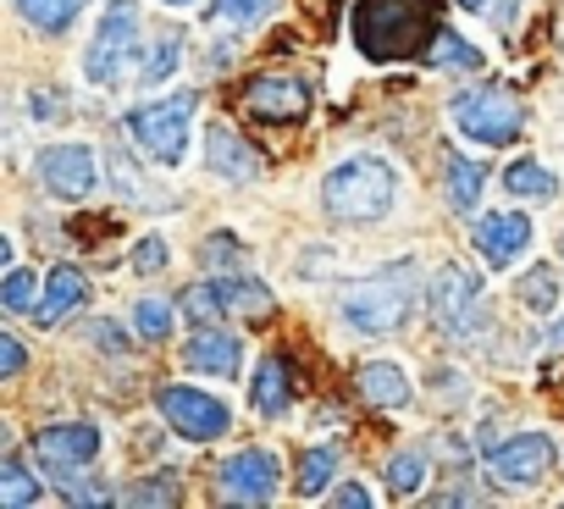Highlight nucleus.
Returning a JSON list of instances; mask_svg holds the SVG:
<instances>
[{
    "instance_id": "1",
    "label": "nucleus",
    "mask_w": 564,
    "mask_h": 509,
    "mask_svg": "<svg viewBox=\"0 0 564 509\" xmlns=\"http://www.w3.org/2000/svg\"><path fill=\"white\" fill-rule=\"evenodd\" d=\"M443 0H355L349 40L366 62H404L415 51H432Z\"/></svg>"
},
{
    "instance_id": "2",
    "label": "nucleus",
    "mask_w": 564,
    "mask_h": 509,
    "mask_svg": "<svg viewBox=\"0 0 564 509\" xmlns=\"http://www.w3.org/2000/svg\"><path fill=\"white\" fill-rule=\"evenodd\" d=\"M415 283H421V278H415V261H393L388 272L349 283V289L338 294L344 327H355L360 338H388V333H399V327L410 322V311H415Z\"/></svg>"
},
{
    "instance_id": "3",
    "label": "nucleus",
    "mask_w": 564,
    "mask_h": 509,
    "mask_svg": "<svg viewBox=\"0 0 564 509\" xmlns=\"http://www.w3.org/2000/svg\"><path fill=\"white\" fill-rule=\"evenodd\" d=\"M399 199V177L382 155H349L327 172L322 183V205L333 221H349V227H371L393 210Z\"/></svg>"
},
{
    "instance_id": "4",
    "label": "nucleus",
    "mask_w": 564,
    "mask_h": 509,
    "mask_svg": "<svg viewBox=\"0 0 564 509\" xmlns=\"http://www.w3.org/2000/svg\"><path fill=\"white\" fill-rule=\"evenodd\" d=\"M194 111H199V95H194V89H177V95H161V100H150V106H133L122 128H128L133 144H144L161 166H183Z\"/></svg>"
},
{
    "instance_id": "5",
    "label": "nucleus",
    "mask_w": 564,
    "mask_h": 509,
    "mask_svg": "<svg viewBox=\"0 0 564 509\" xmlns=\"http://www.w3.org/2000/svg\"><path fill=\"white\" fill-rule=\"evenodd\" d=\"M133 51H139V7L133 0H106L100 29L84 51V78L95 89H117L133 67Z\"/></svg>"
},
{
    "instance_id": "6",
    "label": "nucleus",
    "mask_w": 564,
    "mask_h": 509,
    "mask_svg": "<svg viewBox=\"0 0 564 509\" xmlns=\"http://www.w3.org/2000/svg\"><path fill=\"white\" fill-rule=\"evenodd\" d=\"M448 117H454V128H459L470 144H487V150L514 144L520 128H525L520 100H514L509 89H492V84H487V89H465V95H454Z\"/></svg>"
},
{
    "instance_id": "7",
    "label": "nucleus",
    "mask_w": 564,
    "mask_h": 509,
    "mask_svg": "<svg viewBox=\"0 0 564 509\" xmlns=\"http://www.w3.org/2000/svg\"><path fill=\"white\" fill-rule=\"evenodd\" d=\"M432 322L448 333V338H470L476 327H481V278L470 272V267H459V261H443L437 272H432Z\"/></svg>"
},
{
    "instance_id": "8",
    "label": "nucleus",
    "mask_w": 564,
    "mask_h": 509,
    "mask_svg": "<svg viewBox=\"0 0 564 509\" xmlns=\"http://www.w3.org/2000/svg\"><path fill=\"white\" fill-rule=\"evenodd\" d=\"M155 410H161V421H166L177 437H188V443H216V437L232 426L227 399H216V393H205V388H183V382H166V388L155 393Z\"/></svg>"
},
{
    "instance_id": "9",
    "label": "nucleus",
    "mask_w": 564,
    "mask_h": 509,
    "mask_svg": "<svg viewBox=\"0 0 564 509\" xmlns=\"http://www.w3.org/2000/svg\"><path fill=\"white\" fill-rule=\"evenodd\" d=\"M232 311H271V289L254 283V278H205V283H188L177 294V316L210 327Z\"/></svg>"
},
{
    "instance_id": "10",
    "label": "nucleus",
    "mask_w": 564,
    "mask_h": 509,
    "mask_svg": "<svg viewBox=\"0 0 564 509\" xmlns=\"http://www.w3.org/2000/svg\"><path fill=\"white\" fill-rule=\"evenodd\" d=\"M34 177H40L45 194L78 205V199H89V194L100 188V155H95L89 144H51V150H40Z\"/></svg>"
},
{
    "instance_id": "11",
    "label": "nucleus",
    "mask_w": 564,
    "mask_h": 509,
    "mask_svg": "<svg viewBox=\"0 0 564 509\" xmlns=\"http://www.w3.org/2000/svg\"><path fill=\"white\" fill-rule=\"evenodd\" d=\"M216 487H221V498H232V503H271L276 487H282V459H276L271 448H238V454L221 459Z\"/></svg>"
},
{
    "instance_id": "12",
    "label": "nucleus",
    "mask_w": 564,
    "mask_h": 509,
    "mask_svg": "<svg viewBox=\"0 0 564 509\" xmlns=\"http://www.w3.org/2000/svg\"><path fill=\"white\" fill-rule=\"evenodd\" d=\"M487 470L503 487H531V481H542L553 470V437L547 432H514V437L487 448Z\"/></svg>"
},
{
    "instance_id": "13",
    "label": "nucleus",
    "mask_w": 564,
    "mask_h": 509,
    "mask_svg": "<svg viewBox=\"0 0 564 509\" xmlns=\"http://www.w3.org/2000/svg\"><path fill=\"white\" fill-rule=\"evenodd\" d=\"M95 454H100V432L89 421H56L34 437V459L45 465V476H73L95 465Z\"/></svg>"
},
{
    "instance_id": "14",
    "label": "nucleus",
    "mask_w": 564,
    "mask_h": 509,
    "mask_svg": "<svg viewBox=\"0 0 564 509\" xmlns=\"http://www.w3.org/2000/svg\"><path fill=\"white\" fill-rule=\"evenodd\" d=\"M470 238H476L487 267H514L520 254L531 249V221L520 210H487V216H476Z\"/></svg>"
},
{
    "instance_id": "15",
    "label": "nucleus",
    "mask_w": 564,
    "mask_h": 509,
    "mask_svg": "<svg viewBox=\"0 0 564 509\" xmlns=\"http://www.w3.org/2000/svg\"><path fill=\"white\" fill-rule=\"evenodd\" d=\"M243 106L249 117L260 122H276V128H289V122H305L311 117V89L300 78H254L243 89Z\"/></svg>"
},
{
    "instance_id": "16",
    "label": "nucleus",
    "mask_w": 564,
    "mask_h": 509,
    "mask_svg": "<svg viewBox=\"0 0 564 509\" xmlns=\"http://www.w3.org/2000/svg\"><path fill=\"white\" fill-rule=\"evenodd\" d=\"M205 166L227 183H254L265 161H260V150L243 144V133H232L227 122H210L205 128Z\"/></svg>"
},
{
    "instance_id": "17",
    "label": "nucleus",
    "mask_w": 564,
    "mask_h": 509,
    "mask_svg": "<svg viewBox=\"0 0 564 509\" xmlns=\"http://www.w3.org/2000/svg\"><path fill=\"white\" fill-rule=\"evenodd\" d=\"M183 366L199 371V377L227 382V377H238V366H243V344H238L232 333H221V327H199V333L183 344Z\"/></svg>"
},
{
    "instance_id": "18",
    "label": "nucleus",
    "mask_w": 564,
    "mask_h": 509,
    "mask_svg": "<svg viewBox=\"0 0 564 509\" xmlns=\"http://www.w3.org/2000/svg\"><path fill=\"white\" fill-rule=\"evenodd\" d=\"M84 300H89L84 272H78V267H51V272H45V289H40V300H34V311H29V316H34L40 327H62Z\"/></svg>"
},
{
    "instance_id": "19",
    "label": "nucleus",
    "mask_w": 564,
    "mask_h": 509,
    "mask_svg": "<svg viewBox=\"0 0 564 509\" xmlns=\"http://www.w3.org/2000/svg\"><path fill=\"white\" fill-rule=\"evenodd\" d=\"M360 399L377 404V410H404V404L415 399V382H410L404 366H393V360H371V366H360Z\"/></svg>"
},
{
    "instance_id": "20",
    "label": "nucleus",
    "mask_w": 564,
    "mask_h": 509,
    "mask_svg": "<svg viewBox=\"0 0 564 509\" xmlns=\"http://www.w3.org/2000/svg\"><path fill=\"white\" fill-rule=\"evenodd\" d=\"M503 188H509L514 199H531V205H553V199H558V177H553L542 161H531V155L509 161V172H503Z\"/></svg>"
},
{
    "instance_id": "21",
    "label": "nucleus",
    "mask_w": 564,
    "mask_h": 509,
    "mask_svg": "<svg viewBox=\"0 0 564 509\" xmlns=\"http://www.w3.org/2000/svg\"><path fill=\"white\" fill-rule=\"evenodd\" d=\"M249 399H254V410H260L265 421H276L282 410H289L294 388H289V366H282L276 355H265V360H260V371H254V388H249Z\"/></svg>"
},
{
    "instance_id": "22",
    "label": "nucleus",
    "mask_w": 564,
    "mask_h": 509,
    "mask_svg": "<svg viewBox=\"0 0 564 509\" xmlns=\"http://www.w3.org/2000/svg\"><path fill=\"white\" fill-rule=\"evenodd\" d=\"M12 7L23 12L29 29H40V34H67L89 0H12Z\"/></svg>"
},
{
    "instance_id": "23",
    "label": "nucleus",
    "mask_w": 564,
    "mask_h": 509,
    "mask_svg": "<svg viewBox=\"0 0 564 509\" xmlns=\"http://www.w3.org/2000/svg\"><path fill=\"white\" fill-rule=\"evenodd\" d=\"M443 177H448V199H454L459 210H470V205L481 199V188H487V172H481L476 161H465L459 150H443Z\"/></svg>"
},
{
    "instance_id": "24",
    "label": "nucleus",
    "mask_w": 564,
    "mask_h": 509,
    "mask_svg": "<svg viewBox=\"0 0 564 509\" xmlns=\"http://www.w3.org/2000/svg\"><path fill=\"white\" fill-rule=\"evenodd\" d=\"M338 470V448H305L300 454V498H322L333 487Z\"/></svg>"
},
{
    "instance_id": "25",
    "label": "nucleus",
    "mask_w": 564,
    "mask_h": 509,
    "mask_svg": "<svg viewBox=\"0 0 564 509\" xmlns=\"http://www.w3.org/2000/svg\"><path fill=\"white\" fill-rule=\"evenodd\" d=\"M432 67H459V73H470V67H481V51L465 40V34H454V29H437V40H432Z\"/></svg>"
},
{
    "instance_id": "26",
    "label": "nucleus",
    "mask_w": 564,
    "mask_h": 509,
    "mask_svg": "<svg viewBox=\"0 0 564 509\" xmlns=\"http://www.w3.org/2000/svg\"><path fill=\"white\" fill-rule=\"evenodd\" d=\"M40 278L29 272V267H7V283H0V311H34V300H40Z\"/></svg>"
},
{
    "instance_id": "27",
    "label": "nucleus",
    "mask_w": 564,
    "mask_h": 509,
    "mask_svg": "<svg viewBox=\"0 0 564 509\" xmlns=\"http://www.w3.org/2000/svg\"><path fill=\"white\" fill-rule=\"evenodd\" d=\"M388 487H393L399 498L421 492V487H426V454H415V448L393 454V459H388Z\"/></svg>"
},
{
    "instance_id": "28",
    "label": "nucleus",
    "mask_w": 564,
    "mask_h": 509,
    "mask_svg": "<svg viewBox=\"0 0 564 509\" xmlns=\"http://www.w3.org/2000/svg\"><path fill=\"white\" fill-rule=\"evenodd\" d=\"M0 498H7V503H34L40 498V481L29 476V465L18 459V454H7V465H0Z\"/></svg>"
},
{
    "instance_id": "29",
    "label": "nucleus",
    "mask_w": 564,
    "mask_h": 509,
    "mask_svg": "<svg viewBox=\"0 0 564 509\" xmlns=\"http://www.w3.org/2000/svg\"><path fill=\"white\" fill-rule=\"evenodd\" d=\"M177 62H183V40H155L150 56H144V67H139V78L144 84H166L177 73Z\"/></svg>"
},
{
    "instance_id": "30",
    "label": "nucleus",
    "mask_w": 564,
    "mask_h": 509,
    "mask_svg": "<svg viewBox=\"0 0 564 509\" xmlns=\"http://www.w3.org/2000/svg\"><path fill=\"white\" fill-rule=\"evenodd\" d=\"M553 300H558V278H553V267H531V272L520 278V305H531V311H553Z\"/></svg>"
},
{
    "instance_id": "31",
    "label": "nucleus",
    "mask_w": 564,
    "mask_h": 509,
    "mask_svg": "<svg viewBox=\"0 0 564 509\" xmlns=\"http://www.w3.org/2000/svg\"><path fill=\"white\" fill-rule=\"evenodd\" d=\"M133 333H139L144 344H161V338L172 333V305H161V300H139V305H133Z\"/></svg>"
},
{
    "instance_id": "32",
    "label": "nucleus",
    "mask_w": 564,
    "mask_h": 509,
    "mask_svg": "<svg viewBox=\"0 0 564 509\" xmlns=\"http://www.w3.org/2000/svg\"><path fill=\"white\" fill-rule=\"evenodd\" d=\"M276 12V0H216V18L232 23V29H254Z\"/></svg>"
},
{
    "instance_id": "33",
    "label": "nucleus",
    "mask_w": 564,
    "mask_h": 509,
    "mask_svg": "<svg viewBox=\"0 0 564 509\" xmlns=\"http://www.w3.org/2000/svg\"><path fill=\"white\" fill-rule=\"evenodd\" d=\"M128 267L139 272V278H155V272H166V238H139L133 243V254H128Z\"/></svg>"
},
{
    "instance_id": "34",
    "label": "nucleus",
    "mask_w": 564,
    "mask_h": 509,
    "mask_svg": "<svg viewBox=\"0 0 564 509\" xmlns=\"http://www.w3.org/2000/svg\"><path fill=\"white\" fill-rule=\"evenodd\" d=\"M128 503H177V481H166V476H150V481H133V492H128Z\"/></svg>"
},
{
    "instance_id": "35",
    "label": "nucleus",
    "mask_w": 564,
    "mask_h": 509,
    "mask_svg": "<svg viewBox=\"0 0 564 509\" xmlns=\"http://www.w3.org/2000/svg\"><path fill=\"white\" fill-rule=\"evenodd\" d=\"M111 172H117V183H122V194H128V199H144V172H139V166H128V155H122V150L111 155Z\"/></svg>"
},
{
    "instance_id": "36",
    "label": "nucleus",
    "mask_w": 564,
    "mask_h": 509,
    "mask_svg": "<svg viewBox=\"0 0 564 509\" xmlns=\"http://www.w3.org/2000/svg\"><path fill=\"white\" fill-rule=\"evenodd\" d=\"M29 366V355H23V344L12 338V333H0V377H18Z\"/></svg>"
},
{
    "instance_id": "37",
    "label": "nucleus",
    "mask_w": 564,
    "mask_h": 509,
    "mask_svg": "<svg viewBox=\"0 0 564 509\" xmlns=\"http://www.w3.org/2000/svg\"><path fill=\"white\" fill-rule=\"evenodd\" d=\"M62 498H67V503H111V492H106L100 481H67Z\"/></svg>"
},
{
    "instance_id": "38",
    "label": "nucleus",
    "mask_w": 564,
    "mask_h": 509,
    "mask_svg": "<svg viewBox=\"0 0 564 509\" xmlns=\"http://www.w3.org/2000/svg\"><path fill=\"white\" fill-rule=\"evenodd\" d=\"M333 503H338V509H371V492H366L360 481H344V487L333 492Z\"/></svg>"
},
{
    "instance_id": "39",
    "label": "nucleus",
    "mask_w": 564,
    "mask_h": 509,
    "mask_svg": "<svg viewBox=\"0 0 564 509\" xmlns=\"http://www.w3.org/2000/svg\"><path fill=\"white\" fill-rule=\"evenodd\" d=\"M454 7H465V12H487L492 0H454Z\"/></svg>"
},
{
    "instance_id": "40",
    "label": "nucleus",
    "mask_w": 564,
    "mask_h": 509,
    "mask_svg": "<svg viewBox=\"0 0 564 509\" xmlns=\"http://www.w3.org/2000/svg\"><path fill=\"white\" fill-rule=\"evenodd\" d=\"M553 344H558V349H564V322H558V327H553Z\"/></svg>"
},
{
    "instance_id": "41",
    "label": "nucleus",
    "mask_w": 564,
    "mask_h": 509,
    "mask_svg": "<svg viewBox=\"0 0 564 509\" xmlns=\"http://www.w3.org/2000/svg\"><path fill=\"white\" fill-rule=\"evenodd\" d=\"M161 7H194V0H161Z\"/></svg>"
}]
</instances>
